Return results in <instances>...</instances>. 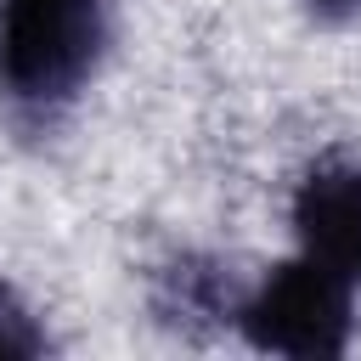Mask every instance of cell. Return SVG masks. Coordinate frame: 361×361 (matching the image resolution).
<instances>
[{"label":"cell","instance_id":"3957f363","mask_svg":"<svg viewBox=\"0 0 361 361\" xmlns=\"http://www.w3.org/2000/svg\"><path fill=\"white\" fill-rule=\"evenodd\" d=\"M293 231L310 259L361 288V164H316L293 192Z\"/></svg>","mask_w":361,"mask_h":361},{"label":"cell","instance_id":"7a4b0ae2","mask_svg":"<svg viewBox=\"0 0 361 361\" xmlns=\"http://www.w3.org/2000/svg\"><path fill=\"white\" fill-rule=\"evenodd\" d=\"M237 327L254 350L271 355H344L350 344V282L338 271H327L322 259L299 254L288 265H276L243 305H237Z\"/></svg>","mask_w":361,"mask_h":361},{"label":"cell","instance_id":"277c9868","mask_svg":"<svg viewBox=\"0 0 361 361\" xmlns=\"http://www.w3.org/2000/svg\"><path fill=\"white\" fill-rule=\"evenodd\" d=\"M39 350H45V333L34 310L17 299L11 282H0V355H39Z\"/></svg>","mask_w":361,"mask_h":361},{"label":"cell","instance_id":"6da1fadb","mask_svg":"<svg viewBox=\"0 0 361 361\" xmlns=\"http://www.w3.org/2000/svg\"><path fill=\"white\" fill-rule=\"evenodd\" d=\"M107 45L102 0H0V96L17 124H56Z\"/></svg>","mask_w":361,"mask_h":361},{"label":"cell","instance_id":"5b68a950","mask_svg":"<svg viewBox=\"0 0 361 361\" xmlns=\"http://www.w3.org/2000/svg\"><path fill=\"white\" fill-rule=\"evenodd\" d=\"M316 11H327V17H350V11H361V0H310Z\"/></svg>","mask_w":361,"mask_h":361}]
</instances>
